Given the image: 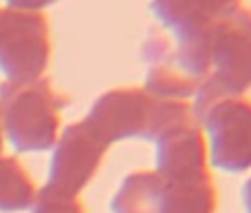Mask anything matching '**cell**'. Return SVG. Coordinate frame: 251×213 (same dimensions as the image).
<instances>
[{"mask_svg": "<svg viewBox=\"0 0 251 213\" xmlns=\"http://www.w3.org/2000/svg\"><path fill=\"white\" fill-rule=\"evenodd\" d=\"M51 60V33L45 14L0 7V76L5 82L45 78Z\"/></svg>", "mask_w": 251, "mask_h": 213, "instance_id": "4", "label": "cell"}, {"mask_svg": "<svg viewBox=\"0 0 251 213\" xmlns=\"http://www.w3.org/2000/svg\"><path fill=\"white\" fill-rule=\"evenodd\" d=\"M2 144H5V136H2V124H0V156H2Z\"/></svg>", "mask_w": 251, "mask_h": 213, "instance_id": "15", "label": "cell"}, {"mask_svg": "<svg viewBox=\"0 0 251 213\" xmlns=\"http://www.w3.org/2000/svg\"><path fill=\"white\" fill-rule=\"evenodd\" d=\"M165 180L156 171H133L111 198V213H162Z\"/></svg>", "mask_w": 251, "mask_h": 213, "instance_id": "8", "label": "cell"}, {"mask_svg": "<svg viewBox=\"0 0 251 213\" xmlns=\"http://www.w3.org/2000/svg\"><path fill=\"white\" fill-rule=\"evenodd\" d=\"M156 171L169 182L198 180L211 175L207 158V142L196 120L165 131L156 142Z\"/></svg>", "mask_w": 251, "mask_h": 213, "instance_id": "7", "label": "cell"}, {"mask_svg": "<svg viewBox=\"0 0 251 213\" xmlns=\"http://www.w3.org/2000/svg\"><path fill=\"white\" fill-rule=\"evenodd\" d=\"M85 120L111 147L125 140L156 142L165 131L196 118L189 102L162 100L145 87H118L100 94Z\"/></svg>", "mask_w": 251, "mask_h": 213, "instance_id": "1", "label": "cell"}, {"mask_svg": "<svg viewBox=\"0 0 251 213\" xmlns=\"http://www.w3.org/2000/svg\"><path fill=\"white\" fill-rule=\"evenodd\" d=\"M216 209H218V191L211 175L185 182L165 180L162 213H216Z\"/></svg>", "mask_w": 251, "mask_h": 213, "instance_id": "9", "label": "cell"}, {"mask_svg": "<svg viewBox=\"0 0 251 213\" xmlns=\"http://www.w3.org/2000/svg\"><path fill=\"white\" fill-rule=\"evenodd\" d=\"M202 124L209 166L223 173L251 169V100L225 98L209 104L196 118Z\"/></svg>", "mask_w": 251, "mask_h": 213, "instance_id": "5", "label": "cell"}, {"mask_svg": "<svg viewBox=\"0 0 251 213\" xmlns=\"http://www.w3.org/2000/svg\"><path fill=\"white\" fill-rule=\"evenodd\" d=\"M38 187L14 156H0V213H20L33 207Z\"/></svg>", "mask_w": 251, "mask_h": 213, "instance_id": "10", "label": "cell"}, {"mask_svg": "<svg viewBox=\"0 0 251 213\" xmlns=\"http://www.w3.org/2000/svg\"><path fill=\"white\" fill-rule=\"evenodd\" d=\"M196 5L200 7L204 16H209L211 20H218L223 16L236 11L238 7H242V0H194Z\"/></svg>", "mask_w": 251, "mask_h": 213, "instance_id": "12", "label": "cell"}, {"mask_svg": "<svg viewBox=\"0 0 251 213\" xmlns=\"http://www.w3.org/2000/svg\"><path fill=\"white\" fill-rule=\"evenodd\" d=\"M69 98L47 78L0 82V124L5 142L18 153L51 151L62 131V109Z\"/></svg>", "mask_w": 251, "mask_h": 213, "instance_id": "2", "label": "cell"}, {"mask_svg": "<svg viewBox=\"0 0 251 213\" xmlns=\"http://www.w3.org/2000/svg\"><path fill=\"white\" fill-rule=\"evenodd\" d=\"M60 0H5V7L18 11H33V14H43L45 9L58 5Z\"/></svg>", "mask_w": 251, "mask_h": 213, "instance_id": "13", "label": "cell"}, {"mask_svg": "<svg viewBox=\"0 0 251 213\" xmlns=\"http://www.w3.org/2000/svg\"><path fill=\"white\" fill-rule=\"evenodd\" d=\"M109 144L91 129L85 118L67 124L51 149L47 169V189L78 198L82 189L96 178Z\"/></svg>", "mask_w": 251, "mask_h": 213, "instance_id": "6", "label": "cell"}, {"mask_svg": "<svg viewBox=\"0 0 251 213\" xmlns=\"http://www.w3.org/2000/svg\"><path fill=\"white\" fill-rule=\"evenodd\" d=\"M251 89V9L218 18L209 31V73L191 100V114L198 118L209 104L225 98H240Z\"/></svg>", "mask_w": 251, "mask_h": 213, "instance_id": "3", "label": "cell"}, {"mask_svg": "<svg viewBox=\"0 0 251 213\" xmlns=\"http://www.w3.org/2000/svg\"><path fill=\"white\" fill-rule=\"evenodd\" d=\"M29 211L31 213H85V207L80 204L78 198L62 195V193H58V191H51V189H47V187H43Z\"/></svg>", "mask_w": 251, "mask_h": 213, "instance_id": "11", "label": "cell"}, {"mask_svg": "<svg viewBox=\"0 0 251 213\" xmlns=\"http://www.w3.org/2000/svg\"><path fill=\"white\" fill-rule=\"evenodd\" d=\"M242 207L247 213H251V178L242 185Z\"/></svg>", "mask_w": 251, "mask_h": 213, "instance_id": "14", "label": "cell"}]
</instances>
